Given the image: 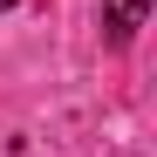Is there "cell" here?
<instances>
[{"label": "cell", "mask_w": 157, "mask_h": 157, "mask_svg": "<svg viewBox=\"0 0 157 157\" xmlns=\"http://www.w3.org/2000/svg\"><path fill=\"white\" fill-rule=\"evenodd\" d=\"M150 14V0H102V34H109V48H130Z\"/></svg>", "instance_id": "obj_1"}, {"label": "cell", "mask_w": 157, "mask_h": 157, "mask_svg": "<svg viewBox=\"0 0 157 157\" xmlns=\"http://www.w3.org/2000/svg\"><path fill=\"white\" fill-rule=\"evenodd\" d=\"M7 7H14V0H0V14H7Z\"/></svg>", "instance_id": "obj_2"}]
</instances>
